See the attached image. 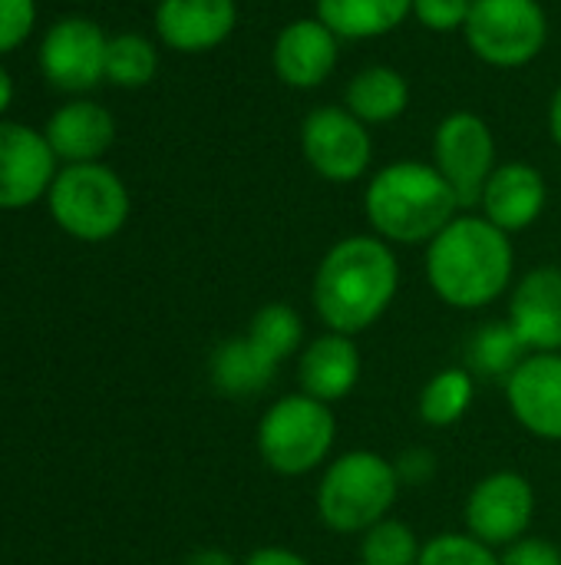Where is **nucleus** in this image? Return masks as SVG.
<instances>
[{"instance_id": "obj_5", "label": "nucleus", "mask_w": 561, "mask_h": 565, "mask_svg": "<svg viewBox=\"0 0 561 565\" xmlns=\"http://www.w3.org/2000/svg\"><path fill=\"white\" fill-rule=\"evenodd\" d=\"M337 440V417L331 404L308 394L274 401L258 420V457L278 477H304L327 463Z\"/></svg>"}, {"instance_id": "obj_15", "label": "nucleus", "mask_w": 561, "mask_h": 565, "mask_svg": "<svg viewBox=\"0 0 561 565\" xmlns=\"http://www.w3.org/2000/svg\"><path fill=\"white\" fill-rule=\"evenodd\" d=\"M513 331L529 354H561V268H532L509 298Z\"/></svg>"}, {"instance_id": "obj_24", "label": "nucleus", "mask_w": 561, "mask_h": 565, "mask_svg": "<svg viewBox=\"0 0 561 565\" xmlns=\"http://www.w3.org/2000/svg\"><path fill=\"white\" fill-rule=\"evenodd\" d=\"M529 358L526 344L519 341V334L513 331L509 321H493L486 328H479L470 341V361L466 367L473 371V377L483 381H503Z\"/></svg>"}, {"instance_id": "obj_2", "label": "nucleus", "mask_w": 561, "mask_h": 565, "mask_svg": "<svg viewBox=\"0 0 561 565\" xmlns=\"http://www.w3.org/2000/svg\"><path fill=\"white\" fill-rule=\"evenodd\" d=\"M516 275L513 235L486 215H456L427 245V281L456 311H479L499 301Z\"/></svg>"}, {"instance_id": "obj_32", "label": "nucleus", "mask_w": 561, "mask_h": 565, "mask_svg": "<svg viewBox=\"0 0 561 565\" xmlns=\"http://www.w3.org/2000/svg\"><path fill=\"white\" fill-rule=\"evenodd\" d=\"M397 473H400V480L407 483H417V480H427V477H433V454H427V450H407L403 457H400V463H397Z\"/></svg>"}, {"instance_id": "obj_20", "label": "nucleus", "mask_w": 561, "mask_h": 565, "mask_svg": "<svg viewBox=\"0 0 561 565\" xmlns=\"http://www.w3.org/2000/svg\"><path fill=\"white\" fill-rule=\"evenodd\" d=\"M344 106L367 126L393 122L410 106V83L400 70L374 63L350 76L344 89Z\"/></svg>"}, {"instance_id": "obj_21", "label": "nucleus", "mask_w": 561, "mask_h": 565, "mask_svg": "<svg viewBox=\"0 0 561 565\" xmlns=\"http://www.w3.org/2000/svg\"><path fill=\"white\" fill-rule=\"evenodd\" d=\"M314 17L341 40H380L413 10V0H314Z\"/></svg>"}, {"instance_id": "obj_13", "label": "nucleus", "mask_w": 561, "mask_h": 565, "mask_svg": "<svg viewBox=\"0 0 561 565\" xmlns=\"http://www.w3.org/2000/svg\"><path fill=\"white\" fill-rule=\"evenodd\" d=\"M506 401L522 430L561 444V354H529L506 377Z\"/></svg>"}, {"instance_id": "obj_17", "label": "nucleus", "mask_w": 561, "mask_h": 565, "mask_svg": "<svg viewBox=\"0 0 561 565\" xmlns=\"http://www.w3.org/2000/svg\"><path fill=\"white\" fill-rule=\"evenodd\" d=\"M546 202H549V185L536 166L503 162L489 175L483 199H479V209L496 228H503L506 235H516V232H526L529 225H536L542 218Z\"/></svg>"}, {"instance_id": "obj_30", "label": "nucleus", "mask_w": 561, "mask_h": 565, "mask_svg": "<svg viewBox=\"0 0 561 565\" xmlns=\"http://www.w3.org/2000/svg\"><path fill=\"white\" fill-rule=\"evenodd\" d=\"M36 23L33 0H0V56L17 50Z\"/></svg>"}, {"instance_id": "obj_7", "label": "nucleus", "mask_w": 561, "mask_h": 565, "mask_svg": "<svg viewBox=\"0 0 561 565\" xmlns=\"http://www.w3.org/2000/svg\"><path fill=\"white\" fill-rule=\"evenodd\" d=\"M463 36L479 63L519 70L546 50L549 13L539 0H473Z\"/></svg>"}, {"instance_id": "obj_27", "label": "nucleus", "mask_w": 561, "mask_h": 565, "mask_svg": "<svg viewBox=\"0 0 561 565\" xmlns=\"http://www.w3.org/2000/svg\"><path fill=\"white\" fill-rule=\"evenodd\" d=\"M423 553L420 536L403 520H380L360 536V565H417Z\"/></svg>"}, {"instance_id": "obj_19", "label": "nucleus", "mask_w": 561, "mask_h": 565, "mask_svg": "<svg viewBox=\"0 0 561 565\" xmlns=\"http://www.w3.org/2000/svg\"><path fill=\"white\" fill-rule=\"evenodd\" d=\"M50 149L56 159L73 162H96L116 139V119L106 106L79 99V103H66L60 106L46 129H43Z\"/></svg>"}, {"instance_id": "obj_3", "label": "nucleus", "mask_w": 561, "mask_h": 565, "mask_svg": "<svg viewBox=\"0 0 561 565\" xmlns=\"http://www.w3.org/2000/svg\"><path fill=\"white\" fill-rule=\"evenodd\" d=\"M460 209L456 192L433 162H390L364 189V215L374 235L390 245H430Z\"/></svg>"}, {"instance_id": "obj_4", "label": "nucleus", "mask_w": 561, "mask_h": 565, "mask_svg": "<svg viewBox=\"0 0 561 565\" xmlns=\"http://www.w3.org/2000/svg\"><path fill=\"white\" fill-rule=\"evenodd\" d=\"M397 463L374 450H350L327 463L317 487V516L331 533L364 536L390 516L400 497Z\"/></svg>"}, {"instance_id": "obj_11", "label": "nucleus", "mask_w": 561, "mask_h": 565, "mask_svg": "<svg viewBox=\"0 0 561 565\" xmlns=\"http://www.w3.org/2000/svg\"><path fill=\"white\" fill-rule=\"evenodd\" d=\"M106 46L109 36L86 17H63L56 20L40 46L43 76L66 89L83 93L106 79Z\"/></svg>"}, {"instance_id": "obj_36", "label": "nucleus", "mask_w": 561, "mask_h": 565, "mask_svg": "<svg viewBox=\"0 0 561 565\" xmlns=\"http://www.w3.org/2000/svg\"><path fill=\"white\" fill-rule=\"evenodd\" d=\"M10 99H13V79H10L7 70L0 66V113L10 106Z\"/></svg>"}, {"instance_id": "obj_29", "label": "nucleus", "mask_w": 561, "mask_h": 565, "mask_svg": "<svg viewBox=\"0 0 561 565\" xmlns=\"http://www.w3.org/2000/svg\"><path fill=\"white\" fill-rule=\"evenodd\" d=\"M473 0H413L410 17H417L430 33H456L466 26Z\"/></svg>"}, {"instance_id": "obj_9", "label": "nucleus", "mask_w": 561, "mask_h": 565, "mask_svg": "<svg viewBox=\"0 0 561 565\" xmlns=\"http://www.w3.org/2000/svg\"><path fill=\"white\" fill-rule=\"evenodd\" d=\"M433 166L450 182L463 209L479 205L489 175L496 172V136L479 113L456 109L433 132Z\"/></svg>"}, {"instance_id": "obj_25", "label": "nucleus", "mask_w": 561, "mask_h": 565, "mask_svg": "<svg viewBox=\"0 0 561 565\" xmlns=\"http://www.w3.org/2000/svg\"><path fill=\"white\" fill-rule=\"evenodd\" d=\"M248 338L274 361V364H284L288 358H294L301 351V341H304V321L301 315L284 305V301H271V305H261L251 321H248Z\"/></svg>"}, {"instance_id": "obj_26", "label": "nucleus", "mask_w": 561, "mask_h": 565, "mask_svg": "<svg viewBox=\"0 0 561 565\" xmlns=\"http://www.w3.org/2000/svg\"><path fill=\"white\" fill-rule=\"evenodd\" d=\"M159 70V50L142 33H119L106 46V79L122 89H139L152 83Z\"/></svg>"}, {"instance_id": "obj_16", "label": "nucleus", "mask_w": 561, "mask_h": 565, "mask_svg": "<svg viewBox=\"0 0 561 565\" xmlns=\"http://www.w3.org/2000/svg\"><path fill=\"white\" fill-rule=\"evenodd\" d=\"M238 26V0H159L155 33L169 50L208 53Z\"/></svg>"}, {"instance_id": "obj_28", "label": "nucleus", "mask_w": 561, "mask_h": 565, "mask_svg": "<svg viewBox=\"0 0 561 565\" xmlns=\"http://www.w3.org/2000/svg\"><path fill=\"white\" fill-rule=\"evenodd\" d=\"M417 565H499V556L470 533H440L423 543Z\"/></svg>"}, {"instance_id": "obj_35", "label": "nucleus", "mask_w": 561, "mask_h": 565, "mask_svg": "<svg viewBox=\"0 0 561 565\" xmlns=\"http://www.w3.org/2000/svg\"><path fill=\"white\" fill-rule=\"evenodd\" d=\"M549 136L561 149V86L552 93V103H549Z\"/></svg>"}, {"instance_id": "obj_1", "label": "nucleus", "mask_w": 561, "mask_h": 565, "mask_svg": "<svg viewBox=\"0 0 561 565\" xmlns=\"http://www.w3.org/2000/svg\"><path fill=\"white\" fill-rule=\"evenodd\" d=\"M400 262L377 235H347L327 248L314 271L311 301L327 331L357 338L397 301Z\"/></svg>"}, {"instance_id": "obj_6", "label": "nucleus", "mask_w": 561, "mask_h": 565, "mask_svg": "<svg viewBox=\"0 0 561 565\" xmlns=\"http://www.w3.org/2000/svg\"><path fill=\"white\" fill-rule=\"evenodd\" d=\"M56 225L79 242H106L129 218V189L103 162H73L56 172L50 192Z\"/></svg>"}, {"instance_id": "obj_23", "label": "nucleus", "mask_w": 561, "mask_h": 565, "mask_svg": "<svg viewBox=\"0 0 561 565\" xmlns=\"http://www.w3.org/2000/svg\"><path fill=\"white\" fill-rule=\"evenodd\" d=\"M473 397H476L473 371L470 367H443L423 384L420 401H417V414L423 424L443 430V427L460 424L470 414Z\"/></svg>"}, {"instance_id": "obj_14", "label": "nucleus", "mask_w": 561, "mask_h": 565, "mask_svg": "<svg viewBox=\"0 0 561 565\" xmlns=\"http://www.w3.org/2000/svg\"><path fill=\"white\" fill-rule=\"evenodd\" d=\"M56 156L43 132L0 122V209H26L50 192Z\"/></svg>"}, {"instance_id": "obj_8", "label": "nucleus", "mask_w": 561, "mask_h": 565, "mask_svg": "<svg viewBox=\"0 0 561 565\" xmlns=\"http://www.w3.org/2000/svg\"><path fill=\"white\" fill-rule=\"evenodd\" d=\"M301 152L324 182L347 185L370 172L374 136L347 106H317L301 122Z\"/></svg>"}, {"instance_id": "obj_31", "label": "nucleus", "mask_w": 561, "mask_h": 565, "mask_svg": "<svg viewBox=\"0 0 561 565\" xmlns=\"http://www.w3.org/2000/svg\"><path fill=\"white\" fill-rule=\"evenodd\" d=\"M499 565H561V550L542 536H522L503 550Z\"/></svg>"}, {"instance_id": "obj_33", "label": "nucleus", "mask_w": 561, "mask_h": 565, "mask_svg": "<svg viewBox=\"0 0 561 565\" xmlns=\"http://www.w3.org/2000/svg\"><path fill=\"white\" fill-rule=\"evenodd\" d=\"M241 565H311L301 553L284 550V546H261L255 550Z\"/></svg>"}, {"instance_id": "obj_18", "label": "nucleus", "mask_w": 561, "mask_h": 565, "mask_svg": "<svg viewBox=\"0 0 561 565\" xmlns=\"http://www.w3.org/2000/svg\"><path fill=\"white\" fill-rule=\"evenodd\" d=\"M298 381H301V394L324 404H337L347 394H354L360 381V351L354 338L337 331H324L321 338H314L301 351Z\"/></svg>"}, {"instance_id": "obj_34", "label": "nucleus", "mask_w": 561, "mask_h": 565, "mask_svg": "<svg viewBox=\"0 0 561 565\" xmlns=\"http://www.w3.org/2000/svg\"><path fill=\"white\" fill-rule=\"evenodd\" d=\"M185 565H238L225 550H198V553H192Z\"/></svg>"}, {"instance_id": "obj_10", "label": "nucleus", "mask_w": 561, "mask_h": 565, "mask_svg": "<svg viewBox=\"0 0 561 565\" xmlns=\"http://www.w3.org/2000/svg\"><path fill=\"white\" fill-rule=\"evenodd\" d=\"M466 533L493 550L529 536L536 516V490L516 470H499L483 477L466 497Z\"/></svg>"}, {"instance_id": "obj_12", "label": "nucleus", "mask_w": 561, "mask_h": 565, "mask_svg": "<svg viewBox=\"0 0 561 565\" xmlns=\"http://www.w3.org/2000/svg\"><path fill=\"white\" fill-rule=\"evenodd\" d=\"M341 60V36L317 17L291 20L271 46V70L291 89H317Z\"/></svg>"}, {"instance_id": "obj_22", "label": "nucleus", "mask_w": 561, "mask_h": 565, "mask_svg": "<svg viewBox=\"0 0 561 565\" xmlns=\"http://www.w3.org/2000/svg\"><path fill=\"white\" fill-rule=\"evenodd\" d=\"M281 364H274L248 334L228 338L212 354V384L225 397H255L271 387Z\"/></svg>"}]
</instances>
